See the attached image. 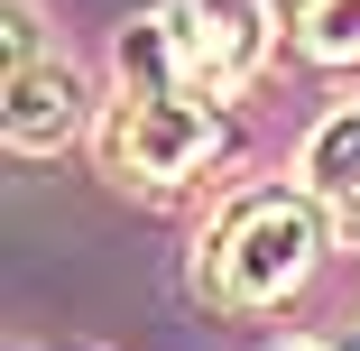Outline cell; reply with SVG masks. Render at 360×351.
I'll use <instances>...</instances> for the list:
<instances>
[{"label":"cell","mask_w":360,"mask_h":351,"mask_svg":"<svg viewBox=\"0 0 360 351\" xmlns=\"http://www.w3.org/2000/svg\"><path fill=\"white\" fill-rule=\"evenodd\" d=\"M231 148V120H222V93L185 84V65L167 46L158 19H139L120 37V93L102 111V167L139 194H176L194 185L212 158Z\"/></svg>","instance_id":"obj_1"},{"label":"cell","mask_w":360,"mask_h":351,"mask_svg":"<svg viewBox=\"0 0 360 351\" xmlns=\"http://www.w3.org/2000/svg\"><path fill=\"white\" fill-rule=\"evenodd\" d=\"M323 222H333V213L314 203V185H305V194L259 185V194H240L231 213L212 222V241H203V259H194V287H203L212 305H231V314L296 296L305 277H314Z\"/></svg>","instance_id":"obj_2"},{"label":"cell","mask_w":360,"mask_h":351,"mask_svg":"<svg viewBox=\"0 0 360 351\" xmlns=\"http://www.w3.org/2000/svg\"><path fill=\"white\" fill-rule=\"evenodd\" d=\"M158 28L185 65V84H203V93H240L268 65V37H277L268 0H167Z\"/></svg>","instance_id":"obj_3"},{"label":"cell","mask_w":360,"mask_h":351,"mask_svg":"<svg viewBox=\"0 0 360 351\" xmlns=\"http://www.w3.org/2000/svg\"><path fill=\"white\" fill-rule=\"evenodd\" d=\"M75 129H84V84H75V65L46 56L28 0H10V148L46 158V148H65Z\"/></svg>","instance_id":"obj_4"},{"label":"cell","mask_w":360,"mask_h":351,"mask_svg":"<svg viewBox=\"0 0 360 351\" xmlns=\"http://www.w3.org/2000/svg\"><path fill=\"white\" fill-rule=\"evenodd\" d=\"M305 185H314V203L333 213V231L360 250V102H351L342 120L314 129V148H305Z\"/></svg>","instance_id":"obj_5"},{"label":"cell","mask_w":360,"mask_h":351,"mask_svg":"<svg viewBox=\"0 0 360 351\" xmlns=\"http://www.w3.org/2000/svg\"><path fill=\"white\" fill-rule=\"evenodd\" d=\"M296 46L314 65H360V0H305L296 10Z\"/></svg>","instance_id":"obj_6"},{"label":"cell","mask_w":360,"mask_h":351,"mask_svg":"<svg viewBox=\"0 0 360 351\" xmlns=\"http://www.w3.org/2000/svg\"><path fill=\"white\" fill-rule=\"evenodd\" d=\"M277 351H323V342H277Z\"/></svg>","instance_id":"obj_7"}]
</instances>
